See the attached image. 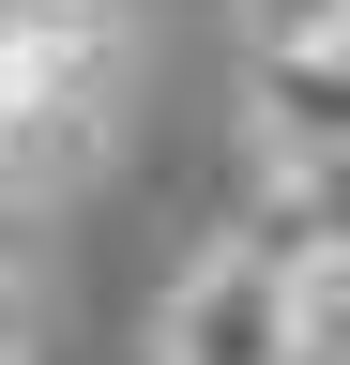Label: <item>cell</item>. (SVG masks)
I'll list each match as a JSON object with an SVG mask.
<instances>
[{
    "mask_svg": "<svg viewBox=\"0 0 350 365\" xmlns=\"http://www.w3.org/2000/svg\"><path fill=\"white\" fill-rule=\"evenodd\" d=\"M153 365H289V259L274 244H213L168 274V319H153Z\"/></svg>",
    "mask_w": 350,
    "mask_h": 365,
    "instance_id": "cell-2",
    "label": "cell"
},
{
    "mask_svg": "<svg viewBox=\"0 0 350 365\" xmlns=\"http://www.w3.org/2000/svg\"><path fill=\"white\" fill-rule=\"evenodd\" d=\"M122 122V16L107 0H61V16L0 31V198H46L107 153Z\"/></svg>",
    "mask_w": 350,
    "mask_h": 365,
    "instance_id": "cell-1",
    "label": "cell"
},
{
    "mask_svg": "<svg viewBox=\"0 0 350 365\" xmlns=\"http://www.w3.org/2000/svg\"><path fill=\"white\" fill-rule=\"evenodd\" d=\"M259 137L274 168H350V46H259Z\"/></svg>",
    "mask_w": 350,
    "mask_h": 365,
    "instance_id": "cell-3",
    "label": "cell"
},
{
    "mask_svg": "<svg viewBox=\"0 0 350 365\" xmlns=\"http://www.w3.org/2000/svg\"><path fill=\"white\" fill-rule=\"evenodd\" d=\"M259 46H350V0H244Z\"/></svg>",
    "mask_w": 350,
    "mask_h": 365,
    "instance_id": "cell-4",
    "label": "cell"
},
{
    "mask_svg": "<svg viewBox=\"0 0 350 365\" xmlns=\"http://www.w3.org/2000/svg\"><path fill=\"white\" fill-rule=\"evenodd\" d=\"M0 365H16V350H0Z\"/></svg>",
    "mask_w": 350,
    "mask_h": 365,
    "instance_id": "cell-5",
    "label": "cell"
}]
</instances>
